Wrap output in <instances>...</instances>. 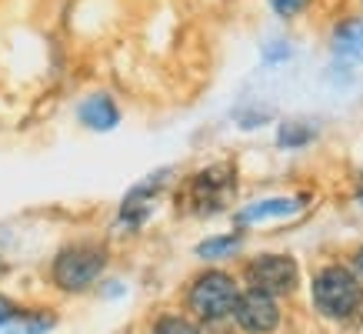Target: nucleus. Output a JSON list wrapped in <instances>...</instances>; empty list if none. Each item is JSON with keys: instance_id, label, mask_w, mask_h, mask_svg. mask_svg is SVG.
<instances>
[{"instance_id": "nucleus-1", "label": "nucleus", "mask_w": 363, "mask_h": 334, "mask_svg": "<svg viewBox=\"0 0 363 334\" xmlns=\"http://www.w3.org/2000/svg\"><path fill=\"white\" fill-rule=\"evenodd\" d=\"M313 304L320 314L327 318H350L360 311L363 304V288L347 267H323L313 278Z\"/></svg>"}, {"instance_id": "nucleus-2", "label": "nucleus", "mask_w": 363, "mask_h": 334, "mask_svg": "<svg viewBox=\"0 0 363 334\" xmlns=\"http://www.w3.org/2000/svg\"><path fill=\"white\" fill-rule=\"evenodd\" d=\"M237 298H240V291H237V281L230 274L207 271V274H200L194 281V288L187 294V304L200 321H223V318L233 314Z\"/></svg>"}, {"instance_id": "nucleus-3", "label": "nucleus", "mask_w": 363, "mask_h": 334, "mask_svg": "<svg viewBox=\"0 0 363 334\" xmlns=\"http://www.w3.org/2000/svg\"><path fill=\"white\" fill-rule=\"evenodd\" d=\"M104 261H107V257H104L100 247H84V244L67 247L54 261V281L64 291H84L100 278Z\"/></svg>"}, {"instance_id": "nucleus-4", "label": "nucleus", "mask_w": 363, "mask_h": 334, "mask_svg": "<svg viewBox=\"0 0 363 334\" xmlns=\"http://www.w3.org/2000/svg\"><path fill=\"white\" fill-rule=\"evenodd\" d=\"M247 281L250 288L264 291V294H274V298H284L300 284V267L294 257L286 254H264L250 261L247 267Z\"/></svg>"}, {"instance_id": "nucleus-5", "label": "nucleus", "mask_w": 363, "mask_h": 334, "mask_svg": "<svg viewBox=\"0 0 363 334\" xmlns=\"http://www.w3.org/2000/svg\"><path fill=\"white\" fill-rule=\"evenodd\" d=\"M233 321L240 324V331H247V334L277 331V328H280V308H277V298L274 294H264V291L250 288L247 294L237 298Z\"/></svg>"}, {"instance_id": "nucleus-6", "label": "nucleus", "mask_w": 363, "mask_h": 334, "mask_svg": "<svg viewBox=\"0 0 363 334\" xmlns=\"http://www.w3.org/2000/svg\"><path fill=\"white\" fill-rule=\"evenodd\" d=\"M190 194H194V204H197L200 211H220L233 194V171L230 167H223V164L220 167H207L203 174L194 178Z\"/></svg>"}, {"instance_id": "nucleus-7", "label": "nucleus", "mask_w": 363, "mask_h": 334, "mask_svg": "<svg viewBox=\"0 0 363 334\" xmlns=\"http://www.w3.org/2000/svg\"><path fill=\"white\" fill-rule=\"evenodd\" d=\"M333 54L343 64H363V21H347L333 33Z\"/></svg>"}, {"instance_id": "nucleus-8", "label": "nucleus", "mask_w": 363, "mask_h": 334, "mask_svg": "<svg viewBox=\"0 0 363 334\" xmlns=\"http://www.w3.org/2000/svg\"><path fill=\"white\" fill-rule=\"evenodd\" d=\"M80 121L87 124L90 131H113L117 121H121V111H117V104H113L107 94H97V97L84 100V107H80Z\"/></svg>"}, {"instance_id": "nucleus-9", "label": "nucleus", "mask_w": 363, "mask_h": 334, "mask_svg": "<svg viewBox=\"0 0 363 334\" xmlns=\"http://www.w3.org/2000/svg\"><path fill=\"white\" fill-rule=\"evenodd\" d=\"M300 198H270V200H257L247 211H240V224H257L267 221V217H290V214L300 211Z\"/></svg>"}, {"instance_id": "nucleus-10", "label": "nucleus", "mask_w": 363, "mask_h": 334, "mask_svg": "<svg viewBox=\"0 0 363 334\" xmlns=\"http://www.w3.org/2000/svg\"><path fill=\"white\" fill-rule=\"evenodd\" d=\"M237 247H240V234H230V237H213V241H203V244L197 247V254L207 257V261H213V257L233 254Z\"/></svg>"}, {"instance_id": "nucleus-11", "label": "nucleus", "mask_w": 363, "mask_h": 334, "mask_svg": "<svg viewBox=\"0 0 363 334\" xmlns=\"http://www.w3.org/2000/svg\"><path fill=\"white\" fill-rule=\"evenodd\" d=\"M154 334H203V331H200L194 321H187V318H174V314H164V318H157Z\"/></svg>"}, {"instance_id": "nucleus-12", "label": "nucleus", "mask_w": 363, "mask_h": 334, "mask_svg": "<svg viewBox=\"0 0 363 334\" xmlns=\"http://www.w3.org/2000/svg\"><path fill=\"white\" fill-rule=\"evenodd\" d=\"M54 328V318H40V321H21V324H4L0 328V334H44Z\"/></svg>"}, {"instance_id": "nucleus-13", "label": "nucleus", "mask_w": 363, "mask_h": 334, "mask_svg": "<svg viewBox=\"0 0 363 334\" xmlns=\"http://www.w3.org/2000/svg\"><path fill=\"white\" fill-rule=\"evenodd\" d=\"M307 4H310V0H270V7H274L280 17H297Z\"/></svg>"}, {"instance_id": "nucleus-14", "label": "nucleus", "mask_w": 363, "mask_h": 334, "mask_svg": "<svg viewBox=\"0 0 363 334\" xmlns=\"http://www.w3.org/2000/svg\"><path fill=\"white\" fill-rule=\"evenodd\" d=\"M303 141H310V131H290V124H286L284 131H280V144H284V147L303 144Z\"/></svg>"}, {"instance_id": "nucleus-15", "label": "nucleus", "mask_w": 363, "mask_h": 334, "mask_svg": "<svg viewBox=\"0 0 363 334\" xmlns=\"http://www.w3.org/2000/svg\"><path fill=\"white\" fill-rule=\"evenodd\" d=\"M13 318H17V314H13V308L4 298H0V328H4L7 321H13Z\"/></svg>"}, {"instance_id": "nucleus-16", "label": "nucleus", "mask_w": 363, "mask_h": 334, "mask_svg": "<svg viewBox=\"0 0 363 334\" xmlns=\"http://www.w3.org/2000/svg\"><path fill=\"white\" fill-rule=\"evenodd\" d=\"M357 271H360V274H363V247H360V251H357Z\"/></svg>"}, {"instance_id": "nucleus-17", "label": "nucleus", "mask_w": 363, "mask_h": 334, "mask_svg": "<svg viewBox=\"0 0 363 334\" xmlns=\"http://www.w3.org/2000/svg\"><path fill=\"white\" fill-rule=\"evenodd\" d=\"M0 271H4V264H0Z\"/></svg>"}]
</instances>
